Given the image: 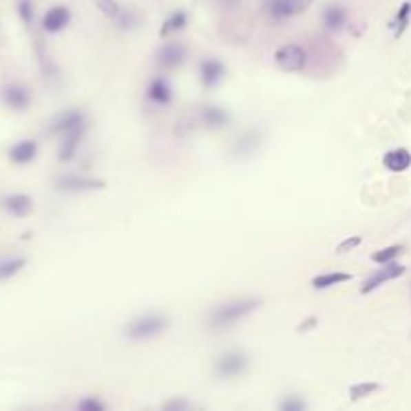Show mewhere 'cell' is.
<instances>
[{
	"label": "cell",
	"mask_w": 411,
	"mask_h": 411,
	"mask_svg": "<svg viewBox=\"0 0 411 411\" xmlns=\"http://www.w3.org/2000/svg\"><path fill=\"white\" fill-rule=\"evenodd\" d=\"M261 305H263V301L255 297L235 299V301L223 303L209 315V325L213 329H227L241 319L249 317L253 311H257Z\"/></svg>",
	"instance_id": "1"
},
{
	"label": "cell",
	"mask_w": 411,
	"mask_h": 411,
	"mask_svg": "<svg viewBox=\"0 0 411 411\" xmlns=\"http://www.w3.org/2000/svg\"><path fill=\"white\" fill-rule=\"evenodd\" d=\"M169 327V317L165 313H145L138 315L133 321L127 323L125 327V337L131 341H143V339H153L160 333H165Z\"/></svg>",
	"instance_id": "2"
},
{
	"label": "cell",
	"mask_w": 411,
	"mask_h": 411,
	"mask_svg": "<svg viewBox=\"0 0 411 411\" xmlns=\"http://www.w3.org/2000/svg\"><path fill=\"white\" fill-rule=\"evenodd\" d=\"M249 357L245 351H227L215 361V375L219 379H233L245 373Z\"/></svg>",
	"instance_id": "3"
},
{
	"label": "cell",
	"mask_w": 411,
	"mask_h": 411,
	"mask_svg": "<svg viewBox=\"0 0 411 411\" xmlns=\"http://www.w3.org/2000/svg\"><path fill=\"white\" fill-rule=\"evenodd\" d=\"M275 65L283 72H301L307 65V52L299 45H283L275 50Z\"/></svg>",
	"instance_id": "4"
},
{
	"label": "cell",
	"mask_w": 411,
	"mask_h": 411,
	"mask_svg": "<svg viewBox=\"0 0 411 411\" xmlns=\"http://www.w3.org/2000/svg\"><path fill=\"white\" fill-rule=\"evenodd\" d=\"M403 273H405V267H403V265H399V263H395V261L386 263V265H381L379 271H375L369 279H366V283L361 285V293H363V295H366V293H371V291H375L377 287H381V285H386L388 281H393V279L401 277Z\"/></svg>",
	"instance_id": "5"
},
{
	"label": "cell",
	"mask_w": 411,
	"mask_h": 411,
	"mask_svg": "<svg viewBox=\"0 0 411 411\" xmlns=\"http://www.w3.org/2000/svg\"><path fill=\"white\" fill-rule=\"evenodd\" d=\"M311 2L313 0H271L267 8L273 19L283 21V19H291V17L305 12L311 6Z\"/></svg>",
	"instance_id": "6"
},
{
	"label": "cell",
	"mask_w": 411,
	"mask_h": 411,
	"mask_svg": "<svg viewBox=\"0 0 411 411\" xmlns=\"http://www.w3.org/2000/svg\"><path fill=\"white\" fill-rule=\"evenodd\" d=\"M56 187L67 193H83V191L105 189V181L92 179V177H78V175H63L56 179Z\"/></svg>",
	"instance_id": "7"
},
{
	"label": "cell",
	"mask_w": 411,
	"mask_h": 411,
	"mask_svg": "<svg viewBox=\"0 0 411 411\" xmlns=\"http://www.w3.org/2000/svg\"><path fill=\"white\" fill-rule=\"evenodd\" d=\"M199 72H201V83H203V87L207 89H213V87H217L223 78H225V65L221 63V61H217V59H205V61H201V65H199Z\"/></svg>",
	"instance_id": "8"
},
{
	"label": "cell",
	"mask_w": 411,
	"mask_h": 411,
	"mask_svg": "<svg viewBox=\"0 0 411 411\" xmlns=\"http://www.w3.org/2000/svg\"><path fill=\"white\" fill-rule=\"evenodd\" d=\"M157 59H159V65L162 69H179L187 59V50L179 43H169V45L160 46Z\"/></svg>",
	"instance_id": "9"
},
{
	"label": "cell",
	"mask_w": 411,
	"mask_h": 411,
	"mask_svg": "<svg viewBox=\"0 0 411 411\" xmlns=\"http://www.w3.org/2000/svg\"><path fill=\"white\" fill-rule=\"evenodd\" d=\"M78 127H87V120H85V114L81 111H67V113L59 114L52 125H50V133L54 135H65L72 129H78Z\"/></svg>",
	"instance_id": "10"
},
{
	"label": "cell",
	"mask_w": 411,
	"mask_h": 411,
	"mask_svg": "<svg viewBox=\"0 0 411 411\" xmlns=\"http://www.w3.org/2000/svg\"><path fill=\"white\" fill-rule=\"evenodd\" d=\"M85 129L87 127H78V129H72L69 133L61 135L63 140H61V149H59V160L69 162V160L74 159L76 149H78V145L83 140V135H85Z\"/></svg>",
	"instance_id": "11"
},
{
	"label": "cell",
	"mask_w": 411,
	"mask_h": 411,
	"mask_svg": "<svg viewBox=\"0 0 411 411\" xmlns=\"http://www.w3.org/2000/svg\"><path fill=\"white\" fill-rule=\"evenodd\" d=\"M70 23V12L67 6H52L43 19V28L46 32H61Z\"/></svg>",
	"instance_id": "12"
},
{
	"label": "cell",
	"mask_w": 411,
	"mask_h": 411,
	"mask_svg": "<svg viewBox=\"0 0 411 411\" xmlns=\"http://www.w3.org/2000/svg\"><path fill=\"white\" fill-rule=\"evenodd\" d=\"M147 96H149L151 103L162 107V105H169L173 101V89H171L167 78H153L149 89H147Z\"/></svg>",
	"instance_id": "13"
},
{
	"label": "cell",
	"mask_w": 411,
	"mask_h": 411,
	"mask_svg": "<svg viewBox=\"0 0 411 411\" xmlns=\"http://www.w3.org/2000/svg\"><path fill=\"white\" fill-rule=\"evenodd\" d=\"M383 167L391 171V173H403L411 167V153L408 149H393L386 153L383 157Z\"/></svg>",
	"instance_id": "14"
},
{
	"label": "cell",
	"mask_w": 411,
	"mask_h": 411,
	"mask_svg": "<svg viewBox=\"0 0 411 411\" xmlns=\"http://www.w3.org/2000/svg\"><path fill=\"white\" fill-rule=\"evenodd\" d=\"M36 153H39V145H36L34 140H30V138L17 143V145L8 151L10 160L17 162V165H26V162L34 160Z\"/></svg>",
	"instance_id": "15"
},
{
	"label": "cell",
	"mask_w": 411,
	"mask_h": 411,
	"mask_svg": "<svg viewBox=\"0 0 411 411\" xmlns=\"http://www.w3.org/2000/svg\"><path fill=\"white\" fill-rule=\"evenodd\" d=\"M4 103L14 111H24L30 103V94L23 85H10L4 89Z\"/></svg>",
	"instance_id": "16"
},
{
	"label": "cell",
	"mask_w": 411,
	"mask_h": 411,
	"mask_svg": "<svg viewBox=\"0 0 411 411\" xmlns=\"http://www.w3.org/2000/svg\"><path fill=\"white\" fill-rule=\"evenodd\" d=\"M4 209L12 215V217H26L30 211H32V199L28 195L23 193H17V195H10L2 201Z\"/></svg>",
	"instance_id": "17"
},
{
	"label": "cell",
	"mask_w": 411,
	"mask_h": 411,
	"mask_svg": "<svg viewBox=\"0 0 411 411\" xmlns=\"http://www.w3.org/2000/svg\"><path fill=\"white\" fill-rule=\"evenodd\" d=\"M321 19H323V24L329 28V30H341L343 24L347 21V12H345V8H343L341 4H329V6H325L323 8V14H321Z\"/></svg>",
	"instance_id": "18"
},
{
	"label": "cell",
	"mask_w": 411,
	"mask_h": 411,
	"mask_svg": "<svg viewBox=\"0 0 411 411\" xmlns=\"http://www.w3.org/2000/svg\"><path fill=\"white\" fill-rule=\"evenodd\" d=\"M201 118H203V123H205L207 127H211V129H221V127H227L229 123V114L223 111V109H219V107H215V105H207L201 109Z\"/></svg>",
	"instance_id": "19"
},
{
	"label": "cell",
	"mask_w": 411,
	"mask_h": 411,
	"mask_svg": "<svg viewBox=\"0 0 411 411\" xmlns=\"http://www.w3.org/2000/svg\"><path fill=\"white\" fill-rule=\"evenodd\" d=\"M351 275L343 273V271H333V273H321L317 277L311 279V285L313 289H327V287H333V285H339V283H345L349 281Z\"/></svg>",
	"instance_id": "20"
},
{
	"label": "cell",
	"mask_w": 411,
	"mask_h": 411,
	"mask_svg": "<svg viewBox=\"0 0 411 411\" xmlns=\"http://www.w3.org/2000/svg\"><path fill=\"white\" fill-rule=\"evenodd\" d=\"M410 19H411V0L410 2H403V4L399 6V10H397L395 19H393V23H391V30H393V36H395V39H399V36L408 30V26H410Z\"/></svg>",
	"instance_id": "21"
},
{
	"label": "cell",
	"mask_w": 411,
	"mask_h": 411,
	"mask_svg": "<svg viewBox=\"0 0 411 411\" xmlns=\"http://www.w3.org/2000/svg\"><path fill=\"white\" fill-rule=\"evenodd\" d=\"M187 12L185 10H175L165 23L160 26V36L165 39V36H169V34H175V32H179V30H183L185 26H187Z\"/></svg>",
	"instance_id": "22"
},
{
	"label": "cell",
	"mask_w": 411,
	"mask_h": 411,
	"mask_svg": "<svg viewBox=\"0 0 411 411\" xmlns=\"http://www.w3.org/2000/svg\"><path fill=\"white\" fill-rule=\"evenodd\" d=\"M401 253H403V245H391V247H386V249H379V251L373 253L371 261L377 263V265H386V263L395 261Z\"/></svg>",
	"instance_id": "23"
},
{
	"label": "cell",
	"mask_w": 411,
	"mask_h": 411,
	"mask_svg": "<svg viewBox=\"0 0 411 411\" xmlns=\"http://www.w3.org/2000/svg\"><path fill=\"white\" fill-rule=\"evenodd\" d=\"M26 265V261L21 257H14V259H6L0 263V279H10L17 273H21Z\"/></svg>",
	"instance_id": "24"
},
{
	"label": "cell",
	"mask_w": 411,
	"mask_h": 411,
	"mask_svg": "<svg viewBox=\"0 0 411 411\" xmlns=\"http://www.w3.org/2000/svg\"><path fill=\"white\" fill-rule=\"evenodd\" d=\"M377 389H379V383H375V381H361V383H355L349 388V397L353 401H357V399H363L367 395L375 393Z\"/></svg>",
	"instance_id": "25"
},
{
	"label": "cell",
	"mask_w": 411,
	"mask_h": 411,
	"mask_svg": "<svg viewBox=\"0 0 411 411\" xmlns=\"http://www.w3.org/2000/svg\"><path fill=\"white\" fill-rule=\"evenodd\" d=\"M94 4H96V8L107 17V19H118L123 12H120V6H118V2L116 0H94Z\"/></svg>",
	"instance_id": "26"
},
{
	"label": "cell",
	"mask_w": 411,
	"mask_h": 411,
	"mask_svg": "<svg viewBox=\"0 0 411 411\" xmlns=\"http://www.w3.org/2000/svg\"><path fill=\"white\" fill-rule=\"evenodd\" d=\"M283 411H303L305 408H307V403L301 399V397H297V395H289L287 399H283L281 401V405H279Z\"/></svg>",
	"instance_id": "27"
},
{
	"label": "cell",
	"mask_w": 411,
	"mask_h": 411,
	"mask_svg": "<svg viewBox=\"0 0 411 411\" xmlns=\"http://www.w3.org/2000/svg\"><path fill=\"white\" fill-rule=\"evenodd\" d=\"M19 14L21 19L24 21V24H32V19H34V8H32V2L30 0H21L19 2Z\"/></svg>",
	"instance_id": "28"
},
{
	"label": "cell",
	"mask_w": 411,
	"mask_h": 411,
	"mask_svg": "<svg viewBox=\"0 0 411 411\" xmlns=\"http://www.w3.org/2000/svg\"><path fill=\"white\" fill-rule=\"evenodd\" d=\"M78 410L81 411H105V403L96 397H85L81 403H78Z\"/></svg>",
	"instance_id": "29"
},
{
	"label": "cell",
	"mask_w": 411,
	"mask_h": 411,
	"mask_svg": "<svg viewBox=\"0 0 411 411\" xmlns=\"http://www.w3.org/2000/svg\"><path fill=\"white\" fill-rule=\"evenodd\" d=\"M359 245H361V237H347L345 241H341V243L337 245V253L351 251V249H355V247H359Z\"/></svg>",
	"instance_id": "30"
},
{
	"label": "cell",
	"mask_w": 411,
	"mask_h": 411,
	"mask_svg": "<svg viewBox=\"0 0 411 411\" xmlns=\"http://www.w3.org/2000/svg\"><path fill=\"white\" fill-rule=\"evenodd\" d=\"M315 325H317V317H315V315H311V317H307V319L299 325V331H301V333H307V331H311Z\"/></svg>",
	"instance_id": "31"
},
{
	"label": "cell",
	"mask_w": 411,
	"mask_h": 411,
	"mask_svg": "<svg viewBox=\"0 0 411 411\" xmlns=\"http://www.w3.org/2000/svg\"><path fill=\"white\" fill-rule=\"evenodd\" d=\"M162 408H165V410H177V411H179V410H189V403H187V401H183V399H177V401L173 399V401L165 403Z\"/></svg>",
	"instance_id": "32"
},
{
	"label": "cell",
	"mask_w": 411,
	"mask_h": 411,
	"mask_svg": "<svg viewBox=\"0 0 411 411\" xmlns=\"http://www.w3.org/2000/svg\"><path fill=\"white\" fill-rule=\"evenodd\" d=\"M223 2H227V4H235V2H239V0H223Z\"/></svg>",
	"instance_id": "33"
}]
</instances>
